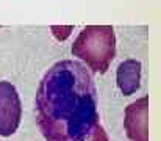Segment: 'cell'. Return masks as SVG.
Returning a JSON list of instances; mask_svg holds the SVG:
<instances>
[{"label": "cell", "instance_id": "6da1fadb", "mask_svg": "<svg viewBox=\"0 0 161 141\" xmlns=\"http://www.w3.org/2000/svg\"><path fill=\"white\" fill-rule=\"evenodd\" d=\"M38 126L47 141H86L99 124L96 85L75 60L55 63L36 94Z\"/></svg>", "mask_w": 161, "mask_h": 141}, {"label": "cell", "instance_id": "7a4b0ae2", "mask_svg": "<svg viewBox=\"0 0 161 141\" xmlns=\"http://www.w3.org/2000/svg\"><path fill=\"white\" fill-rule=\"evenodd\" d=\"M72 55L83 60L94 72H105L116 55V36L113 27H85L72 45Z\"/></svg>", "mask_w": 161, "mask_h": 141}, {"label": "cell", "instance_id": "3957f363", "mask_svg": "<svg viewBox=\"0 0 161 141\" xmlns=\"http://www.w3.org/2000/svg\"><path fill=\"white\" fill-rule=\"evenodd\" d=\"M22 116V105L17 89L10 82H0V136L13 135Z\"/></svg>", "mask_w": 161, "mask_h": 141}, {"label": "cell", "instance_id": "277c9868", "mask_svg": "<svg viewBox=\"0 0 161 141\" xmlns=\"http://www.w3.org/2000/svg\"><path fill=\"white\" fill-rule=\"evenodd\" d=\"M131 141H149V97L144 96L125 108L124 121Z\"/></svg>", "mask_w": 161, "mask_h": 141}, {"label": "cell", "instance_id": "5b68a950", "mask_svg": "<svg viewBox=\"0 0 161 141\" xmlns=\"http://www.w3.org/2000/svg\"><path fill=\"white\" fill-rule=\"evenodd\" d=\"M116 80L124 96H131L141 86V63L138 60L122 61L118 67Z\"/></svg>", "mask_w": 161, "mask_h": 141}, {"label": "cell", "instance_id": "8992f818", "mask_svg": "<svg viewBox=\"0 0 161 141\" xmlns=\"http://www.w3.org/2000/svg\"><path fill=\"white\" fill-rule=\"evenodd\" d=\"M88 139H89V141H108V135H106V132L103 130V127H102L100 124H97V126L94 127V130L91 132V135H89Z\"/></svg>", "mask_w": 161, "mask_h": 141}]
</instances>
